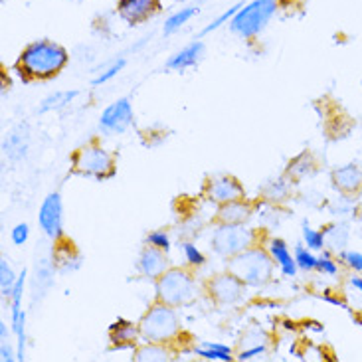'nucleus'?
Instances as JSON below:
<instances>
[{
  "mask_svg": "<svg viewBox=\"0 0 362 362\" xmlns=\"http://www.w3.org/2000/svg\"><path fill=\"white\" fill-rule=\"evenodd\" d=\"M295 262H297V267H299V269H303V272H313V269H317L319 257L313 254V250L303 247V245H297V247H295Z\"/></svg>",
  "mask_w": 362,
  "mask_h": 362,
  "instance_id": "393cba45",
  "label": "nucleus"
},
{
  "mask_svg": "<svg viewBox=\"0 0 362 362\" xmlns=\"http://www.w3.org/2000/svg\"><path fill=\"white\" fill-rule=\"evenodd\" d=\"M68 49L52 40L32 42L20 52L16 59V69L26 79L56 78L68 66Z\"/></svg>",
  "mask_w": 362,
  "mask_h": 362,
  "instance_id": "f257e3e1",
  "label": "nucleus"
},
{
  "mask_svg": "<svg viewBox=\"0 0 362 362\" xmlns=\"http://www.w3.org/2000/svg\"><path fill=\"white\" fill-rule=\"evenodd\" d=\"M210 245L220 257L230 259L255 245V232L245 224H218L210 238Z\"/></svg>",
  "mask_w": 362,
  "mask_h": 362,
  "instance_id": "423d86ee",
  "label": "nucleus"
},
{
  "mask_svg": "<svg viewBox=\"0 0 362 362\" xmlns=\"http://www.w3.org/2000/svg\"><path fill=\"white\" fill-rule=\"evenodd\" d=\"M38 222L42 232L48 235L49 240H59L64 234V204L59 192H49L44 202L40 206Z\"/></svg>",
  "mask_w": 362,
  "mask_h": 362,
  "instance_id": "6e6552de",
  "label": "nucleus"
},
{
  "mask_svg": "<svg viewBox=\"0 0 362 362\" xmlns=\"http://www.w3.org/2000/svg\"><path fill=\"white\" fill-rule=\"evenodd\" d=\"M317 269L325 275H337V272H339V265H337V262H334L331 255L323 254V255H319Z\"/></svg>",
  "mask_w": 362,
  "mask_h": 362,
  "instance_id": "473e14b6",
  "label": "nucleus"
},
{
  "mask_svg": "<svg viewBox=\"0 0 362 362\" xmlns=\"http://www.w3.org/2000/svg\"><path fill=\"white\" fill-rule=\"evenodd\" d=\"M168 267H170V264H168L167 252H163V250H157V247L147 245V247L141 252V255H139V274L143 275V277H147V279H155V281H157L158 277L165 274Z\"/></svg>",
  "mask_w": 362,
  "mask_h": 362,
  "instance_id": "f8f14e48",
  "label": "nucleus"
},
{
  "mask_svg": "<svg viewBox=\"0 0 362 362\" xmlns=\"http://www.w3.org/2000/svg\"><path fill=\"white\" fill-rule=\"evenodd\" d=\"M125 66H127V59L125 58L115 59V62H113V64H111L107 69H103L98 78L93 79V86H103V83H109L111 79L117 78L119 74L123 71V68H125Z\"/></svg>",
  "mask_w": 362,
  "mask_h": 362,
  "instance_id": "cd10ccee",
  "label": "nucleus"
},
{
  "mask_svg": "<svg viewBox=\"0 0 362 362\" xmlns=\"http://www.w3.org/2000/svg\"><path fill=\"white\" fill-rule=\"evenodd\" d=\"M147 245L151 247H157V250H163V252H170L173 250V244H170V238L165 230H155L147 235Z\"/></svg>",
  "mask_w": 362,
  "mask_h": 362,
  "instance_id": "c85d7f7f",
  "label": "nucleus"
},
{
  "mask_svg": "<svg viewBox=\"0 0 362 362\" xmlns=\"http://www.w3.org/2000/svg\"><path fill=\"white\" fill-rule=\"evenodd\" d=\"M137 339H141L139 325L131 323V321L117 319L115 323L109 327V341H111V344H113V349H117V351L131 349Z\"/></svg>",
  "mask_w": 362,
  "mask_h": 362,
  "instance_id": "4468645a",
  "label": "nucleus"
},
{
  "mask_svg": "<svg viewBox=\"0 0 362 362\" xmlns=\"http://www.w3.org/2000/svg\"><path fill=\"white\" fill-rule=\"evenodd\" d=\"M351 285L362 295V277H351Z\"/></svg>",
  "mask_w": 362,
  "mask_h": 362,
  "instance_id": "4c0bfd02",
  "label": "nucleus"
},
{
  "mask_svg": "<svg viewBox=\"0 0 362 362\" xmlns=\"http://www.w3.org/2000/svg\"><path fill=\"white\" fill-rule=\"evenodd\" d=\"M208 198L214 200L218 204H228V202H235V200H244L245 190L244 186L240 185V180L234 177H216L208 180L206 186Z\"/></svg>",
  "mask_w": 362,
  "mask_h": 362,
  "instance_id": "9b49d317",
  "label": "nucleus"
},
{
  "mask_svg": "<svg viewBox=\"0 0 362 362\" xmlns=\"http://www.w3.org/2000/svg\"><path fill=\"white\" fill-rule=\"evenodd\" d=\"M24 285H26V272H22L18 275L16 284L12 287V293H10V307H22V297H24Z\"/></svg>",
  "mask_w": 362,
  "mask_h": 362,
  "instance_id": "7c9ffc66",
  "label": "nucleus"
},
{
  "mask_svg": "<svg viewBox=\"0 0 362 362\" xmlns=\"http://www.w3.org/2000/svg\"><path fill=\"white\" fill-rule=\"evenodd\" d=\"M245 287H247V285L242 284L235 275H232L230 272H226V274L214 275V277L208 281V295H210L218 305H235L244 299Z\"/></svg>",
  "mask_w": 362,
  "mask_h": 362,
  "instance_id": "1a4fd4ad",
  "label": "nucleus"
},
{
  "mask_svg": "<svg viewBox=\"0 0 362 362\" xmlns=\"http://www.w3.org/2000/svg\"><path fill=\"white\" fill-rule=\"evenodd\" d=\"M16 279H18V275L14 274V269L10 267L8 262L2 257V259H0V287H2V295H4V297H10L12 287L16 284Z\"/></svg>",
  "mask_w": 362,
  "mask_h": 362,
  "instance_id": "a878e982",
  "label": "nucleus"
},
{
  "mask_svg": "<svg viewBox=\"0 0 362 362\" xmlns=\"http://www.w3.org/2000/svg\"><path fill=\"white\" fill-rule=\"evenodd\" d=\"M303 242L305 245L309 247V250H313V252H319V250H323L325 245H327V235L321 230H315L311 226L305 222L303 224Z\"/></svg>",
  "mask_w": 362,
  "mask_h": 362,
  "instance_id": "b1692460",
  "label": "nucleus"
},
{
  "mask_svg": "<svg viewBox=\"0 0 362 362\" xmlns=\"http://www.w3.org/2000/svg\"><path fill=\"white\" fill-rule=\"evenodd\" d=\"M133 105H131V99L121 98L117 101H113L111 105L103 109L101 117H99V129L105 131V133H125L129 125L133 123Z\"/></svg>",
  "mask_w": 362,
  "mask_h": 362,
  "instance_id": "9d476101",
  "label": "nucleus"
},
{
  "mask_svg": "<svg viewBox=\"0 0 362 362\" xmlns=\"http://www.w3.org/2000/svg\"><path fill=\"white\" fill-rule=\"evenodd\" d=\"M78 89H68V91H56L46 99H42L40 105V113H52V111H62L66 109L69 103H74V99L78 98Z\"/></svg>",
  "mask_w": 362,
  "mask_h": 362,
  "instance_id": "aec40b11",
  "label": "nucleus"
},
{
  "mask_svg": "<svg viewBox=\"0 0 362 362\" xmlns=\"http://www.w3.org/2000/svg\"><path fill=\"white\" fill-rule=\"evenodd\" d=\"M275 12V0H252L238 10V14L230 20V30L242 38H255L257 34L264 32Z\"/></svg>",
  "mask_w": 362,
  "mask_h": 362,
  "instance_id": "39448f33",
  "label": "nucleus"
},
{
  "mask_svg": "<svg viewBox=\"0 0 362 362\" xmlns=\"http://www.w3.org/2000/svg\"><path fill=\"white\" fill-rule=\"evenodd\" d=\"M202 56H204V44L192 42L167 59V68L173 69V71H185L188 68H194L196 64L202 59Z\"/></svg>",
  "mask_w": 362,
  "mask_h": 362,
  "instance_id": "dca6fc26",
  "label": "nucleus"
},
{
  "mask_svg": "<svg viewBox=\"0 0 362 362\" xmlns=\"http://www.w3.org/2000/svg\"><path fill=\"white\" fill-rule=\"evenodd\" d=\"M267 250H269V254L274 257L275 265L281 269V274L285 277H295L299 267H297V262H295V255H291V252H289V247H287L284 240L274 238L269 242V245H267Z\"/></svg>",
  "mask_w": 362,
  "mask_h": 362,
  "instance_id": "a211bd4d",
  "label": "nucleus"
},
{
  "mask_svg": "<svg viewBox=\"0 0 362 362\" xmlns=\"http://www.w3.org/2000/svg\"><path fill=\"white\" fill-rule=\"evenodd\" d=\"M182 255H185L186 264L192 267H202L206 264V255L202 254V250L194 244V242H182L180 244Z\"/></svg>",
  "mask_w": 362,
  "mask_h": 362,
  "instance_id": "bb28decb",
  "label": "nucleus"
},
{
  "mask_svg": "<svg viewBox=\"0 0 362 362\" xmlns=\"http://www.w3.org/2000/svg\"><path fill=\"white\" fill-rule=\"evenodd\" d=\"M196 14H198V8H180L178 12H175V14H170L167 18V22H165V28H163V32L165 34H175V32H178V30L182 28V26H186L190 20L194 18Z\"/></svg>",
  "mask_w": 362,
  "mask_h": 362,
  "instance_id": "4be33fe9",
  "label": "nucleus"
},
{
  "mask_svg": "<svg viewBox=\"0 0 362 362\" xmlns=\"http://www.w3.org/2000/svg\"><path fill=\"white\" fill-rule=\"evenodd\" d=\"M157 301L170 307H182L196 297V281L192 275L180 267H168L155 284Z\"/></svg>",
  "mask_w": 362,
  "mask_h": 362,
  "instance_id": "20e7f679",
  "label": "nucleus"
},
{
  "mask_svg": "<svg viewBox=\"0 0 362 362\" xmlns=\"http://www.w3.org/2000/svg\"><path fill=\"white\" fill-rule=\"evenodd\" d=\"M275 262L269 250L252 245L242 254L228 259V272L247 287H262L274 277Z\"/></svg>",
  "mask_w": 362,
  "mask_h": 362,
  "instance_id": "f03ea898",
  "label": "nucleus"
},
{
  "mask_svg": "<svg viewBox=\"0 0 362 362\" xmlns=\"http://www.w3.org/2000/svg\"><path fill=\"white\" fill-rule=\"evenodd\" d=\"M250 218H252V206L244 200L220 204L218 212H216L218 224H247Z\"/></svg>",
  "mask_w": 362,
  "mask_h": 362,
  "instance_id": "f3484780",
  "label": "nucleus"
},
{
  "mask_svg": "<svg viewBox=\"0 0 362 362\" xmlns=\"http://www.w3.org/2000/svg\"><path fill=\"white\" fill-rule=\"evenodd\" d=\"M30 238V226L28 224H16L10 230V240L14 245H24Z\"/></svg>",
  "mask_w": 362,
  "mask_h": 362,
  "instance_id": "2f4dec72",
  "label": "nucleus"
},
{
  "mask_svg": "<svg viewBox=\"0 0 362 362\" xmlns=\"http://www.w3.org/2000/svg\"><path fill=\"white\" fill-rule=\"evenodd\" d=\"M343 262L354 272H362V254L358 252H344Z\"/></svg>",
  "mask_w": 362,
  "mask_h": 362,
  "instance_id": "f704fd0d",
  "label": "nucleus"
},
{
  "mask_svg": "<svg viewBox=\"0 0 362 362\" xmlns=\"http://www.w3.org/2000/svg\"><path fill=\"white\" fill-rule=\"evenodd\" d=\"M139 333L141 341L145 343H170L180 333V317L177 313V307L157 301L139 321Z\"/></svg>",
  "mask_w": 362,
  "mask_h": 362,
  "instance_id": "7ed1b4c3",
  "label": "nucleus"
},
{
  "mask_svg": "<svg viewBox=\"0 0 362 362\" xmlns=\"http://www.w3.org/2000/svg\"><path fill=\"white\" fill-rule=\"evenodd\" d=\"M160 6V0H121L119 2V16L127 24H141L148 20Z\"/></svg>",
  "mask_w": 362,
  "mask_h": 362,
  "instance_id": "ddd939ff",
  "label": "nucleus"
},
{
  "mask_svg": "<svg viewBox=\"0 0 362 362\" xmlns=\"http://www.w3.org/2000/svg\"><path fill=\"white\" fill-rule=\"evenodd\" d=\"M170 358V351L163 343H145L135 351L133 361L137 362H165Z\"/></svg>",
  "mask_w": 362,
  "mask_h": 362,
  "instance_id": "412c9836",
  "label": "nucleus"
},
{
  "mask_svg": "<svg viewBox=\"0 0 362 362\" xmlns=\"http://www.w3.org/2000/svg\"><path fill=\"white\" fill-rule=\"evenodd\" d=\"M0 361L2 362L18 361V353H14V351H12V346L8 344V341H4L2 346H0Z\"/></svg>",
  "mask_w": 362,
  "mask_h": 362,
  "instance_id": "c9c22d12",
  "label": "nucleus"
},
{
  "mask_svg": "<svg viewBox=\"0 0 362 362\" xmlns=\"http://www.w3.org/2000/svg\"><path fill=\"white\" fill-rule=\"evenodd\" d=\"M242 6H244V4H235V6H232V8H228V10H226V12H222V14H220L218 18L212 20V22H210V24L206 26L202 34H210V32H214V30L222 28L226 22H230V20L234 18L235 14H238V10L242 8Z\"/></svg>",
  "mask_w": 362,
  "mask_h": 362,
  "instance_id": "c756f323",
  "label": "nucleus"
},
{
  "mask_svg": "<svg viewBox=\"0 0 362 362\" xmlns=\"http://www.w3.org/2000/svg\"><path fill=\"white\" fill-rule=\"evenodd\" d=\"M28 148V135H16V133H10L8 139L4 141V151L8 153L10 157L20 158L24 157Z\"/></svg>",
  "mask_w": 362,
  "mask_h": 362,
  "instance_id": "5701e85b",
  "label": "nucleus"
},
{
  "mask_svg": "<svg viewBox=\"0 0 362 362\" xmlns=\"http://www.w3.org/2000/svg\"><path fill=\"white\" fill-rule=\"evenodd\" d=\"M74 170L83 177L103 180V178H111L115 175V160L107 148L91 143V145L79 148L74 155Z\"/></svg>",
  "mask_w": 362,
  "mask_h": 362,
  "instance_id": "0eeeda50",
  "label": "nucleus"
},
{
  "mask_svg": "<svg viewBox=\"0 0 362 362\" xmlns=\"http://www.w3.org/2000/svg\"><path fill=\"white\" fill-rule=\"evenodd\" d=\"M196 356L204 358V361H222L230 362L234 356H232V349L224 343H210V341H204L200 346L194 349Z\"/></svg>",
  "mask_w": 362,
  "mask_h": 362,
  "instance_id": "6ab92c4d",
  "label": "nucleus"
},
{
  "mask_svg": "<svg viewBox=\"0 0 362 362\" xmlns=\"http://www.w3.org/2000/svg\"><path fill=\"white\" fill-rule=\"evenodd\" d=\"M334 186L344 194H358L362 190V167L344 165L333 173Z\"/></svg>",
  "mask_w": 362,
  "mask_h": 362,
  "instance_id": "2eb2a0df",
  "label": "nucleus"
},
{
  "mask_svg": "<svg viewBox=\"0 0 362 362\" xmlns=\"http://www.w3.org/2000/svg\"><path fill=\"white\" fill-rule=\"evenodd\" d=\"M8 337H10V329L6 327V323L2 321V323H0V341L4 343V341H8Z\"/></svg>",
  "mask_w": 362,
  "mask_h": 362,
  "instance_id": "e433bc0d",
  "label": "nucleus"
},
{
  "mask_svg": "<svg viewBox=\"0 0 362 362\" xmlns=\"http://www.w3.org/2000/svg\"><path fill=\"white\" fill-rule=\"evenodd\" d=\"M265 354V344H255L252 349H244L242 353L238 354V361H252L257 356H264Z\"/></svg>",
  "mask_w": 362,
  "mask_h": 362,
  "instance_id": "72a5a7b5",
  "label": "nucleus"
}]
</instances>
